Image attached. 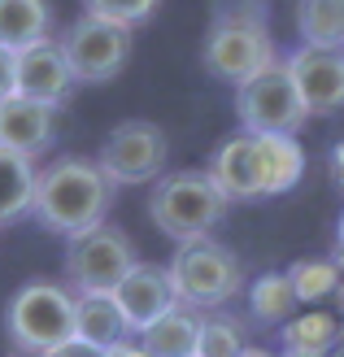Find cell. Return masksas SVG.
<instances>
[{
	"label": "cell",
	"mask_w": 344,
	"mask_h": 357,
	"mask_svg": "<svg viewBox=\"0 0 344 357\" xmlns=\"http://www.w3.org/2000/svg\"><path fill=\"white\" fill-rule=\"evenodd\" d=\"M227 192L214 183L209 170H174L161 174L153 192H149V218L166 240L174 244H192L205 240L214 227L227 218Z\"/></svg>",
	"instance_id": "2"
},
{
	"label": "cell",
	"mask_w": 344,
	"mask_h": 357,
	"mask_svg": "<svg viewBox=\"0 0 344 357\" xmlns=\"http://www.w3.org/2000/svg\"><path fill=\"white\" fill-rule=\"evenodd\" d=\"M166 157H170V139L157 122L126 118L105 135L96 166L114 188H140V183H157L161 170H166Z\"/></svg>",
	"instance_id": "8"
},
{
	"label": "cell",
	"mask_w": 344,
	"mask_h": 357,
	"mask_svg": "<svg viewBox=\"0 0 344 357\" xmlns=\"http://www.w3.org/2000/svg\"><path fill=\"white\" fill-rule=\"evenodd\" d=\"M35 183H40V170H35L31 157L0 149V227H9L17 218H31Z\"/></svg>",
	"instance_id": "18"
},
{
	"label": "cell",
	"mask_w": 344,
	"mask_h": 357,
	"mask_svg": "<svg viewBox=\"0 0 344 357\" xmlns=\"http://www.w3.org/2000/svg\"><path fill=\"white\" fill-rule=\"evenodd\" d=\"M135 244L122 227L100 222L66 240V279L75 292H114L135 266Z\"/></svg>",
	"instance_id": "6"
},
{
	"label": "cell",
	"mask_w": 344,
	"mask_h": 357,
	"mask_svg": "<svg viewBox=\"0 0 344 357\" xmlns=\"http://www.w3.org/2000/svg\"><path fill=\"white\" fill-rule=\"evenodd\" d=\"M244 344V331L235 318L227 314H201V344H196V357H240Z\"/></svg>",
	"instance_id": "24"
},
{
	"label": "cell",
	"mask_w": 344,
	"mask_h": 357,
	"mask_svg": "<svg viewBox=\"0 0 344 357\" xmlns=\"http://www.w3.org/2000/svg\"><path fill=\"white\" fill-rule=\"evenodd\" d=\"M283 357H305V353H283ZM327 357H331V353H327Z\"/></svg>",
	"instance_id": "33"
},
{
	"label": "cell",
	"mask_w": 344,
	"mask_h": 357,
	"mask_svg": "<svg viewBox=\"0 0 344 357\" xmlns=\"http://www.w3.org/2000/svg\"><path fill=\"white\" fill-rule=\"evenodd\" d=\"M114 301H118L126 327H131L135 335H140L144 327H153L166 310L179 305L174 283H170V271H166V266H149V261H135V266H131V275H126L118 288H114Z\"/></svg>",
	"instance_id": "13"
},
{
	"label": "cell",
	"mask_w": 344,
	"mask_h": 357,
	"mask_svg": "<svg viewBox=\"0 0 344 357\" xmlns=\"http://www.w3.org/2000/svg\"><path fill=\"white\" fill-rule=\"evenodd\" d=\"M214 183L227 192V201H266V166H262V139L240 131L218 144L209 157Z\"/></svg>",
	"instance_id": "12"
},
{
	"label": "cell",
	"mask_w": 344,
	"mask_h": 357,
	"mask_svg": "<svg viewBox=\"0 0 344 357\" xmlns=\"http://www.w3.org/2000/svg\"><path fill=\"white\" fill-rule=\"evenodd\" d=\"M279 61L275 35H270L262 5H235L214 17V26L205 35V70L223 83H248L253 75H262Z\"/></svg>",
	"instance_id": "3"
},
{
	"label": "cell",
	"mask_w": 344,
	"mask_h": 357,
	"mask_svg": "<svg viewBox=\"0 0 344 357\" xmlns=\"http://www.w3.org/2000/svg\"><path fill=\"white\" fill-rule=\"evenodd\" d=\"M114 205V183L96 166V157H52L35 183L31 218L52 236H79L87 227H100Z\"/></svg>",
	"instance_id": "1"
},
{
	"label": "cell",
	"mask_w": 344,
	"mask_h": 357,
	"mask_svg": "<svg viewBox=\"0 0 344 357\" xmlns=\"http://www.w3.org/2000/svg\"><path fill=\"white\" fill-rule=\"evenodd\" d=\"M75 70H70L61 44L52 40H40V44H27L17 48V96L27 100H40V105H52V109H61L75 92Z\"/></svg>",
	"instance_id": "10"
},
{
	"label": "cell",
	"mask_w": 344,
	"mask_h": 357,
	"mask_svg": "<svg viewBox=\"0 0 344 357\" xmlns=\"http://www.w3.org/2000/svg\"><path fill=\"white\" fill-rule=\"evenodd\" d=\"M287 75H292L297 92L305 100V109L314 114H340L344 109V52L331 48H297L292 57L283 61Z\"/></svg>",
	"instance_id": "11"
},
{
	"label": "cell",
	"mask_w": 344,
	"mask_h": 357,
	"mask_svg": "<svg viewBox=\"0 0 344 357\" xmlns=\"http://www.w3.org/2000/svg\"><path fill=\"white\" fill-rule=\"evenodd\" d=\"M61 52L79 83H110L131 61V26L105 22V17L83 13L61 31Z\"/></svg>",
	"instance_id": "9"
},
{
	"label": "cell",
	"mask_w": 344,
	"mask_h": 357,
	"mask_svg": "<svg viewBox=\"0 0 344 357\" xmlns=\"http://www.w3.org/2000/svg\"><path fill=\"white\" fill-rule=\"evenodd\" d=\"M5 331L22 357H40L75 335V292L52 279L22 283L5 305Z\"/></svg>",
	"instance_id": "4"
},
{
	"label": "cell",
	"mask_w": 344,
	"mask_h": 357,
	"mask_svg": "<svg viewBox=\"0 0 344 357\" xmlns=\"http://www.w3.org/2000/svg\"><path fill=\"white\" fill-rule=\"evenodd\" d=\"M57 144V109L27 96L0 100V149L22 153V157H44Z\"/></svg>",
	"instance_id": "14"
},
{
	"label": "cell",
	"mask_w": 344,
	"mask_h": 357,
	"mask_svg": "<svg viewBox=\"0 0 344 357\" xmlns=\"http://www.w3.org/2000/svg\"><path fill=\"white\" fill-rule=\"evenodd\" d=\"M75 335L96 349H110L131 335L114 292H75Z\"/></svg>",
	"instance_id": "15"
},
{
	"label": "cell",
	"mask_w": 344,
	"mask_h": 357,
	"mask_svg": "<svg viewBox=\"0 0 344 357\" xmlns=\"http://www.w3.org/2000/svg\"><path fill=\"white\" fill-rule=\"evenodd\" d=\"M327 170H331V183H336V192L344 196V139H340V144H331V157H327Z\"/></svg>",
	"instance_id": "28"
},
{
	"label": "cell",
	"mask_w": 344,
	"mask_h": 357,
	"mask_svg": "<svg viewBox=\"0 0 344 357\" xmlns=\"http://www.w3.org/2000/svg\"><path fill=\"white\" fill-rule=\"evenodd\" d=\"M9 357H22V353H9Z\"/></svg>",
	"instance_id": "34"
},
{
	"label": "cell",
	"mask_w": 344,
	"mask_h": 357,
	"mask_svg": "<svg viewBox=\"0 0 344 357\" xmlns=\"http://www.w3.org/2000/svg\"><path fill=\"white\" fill-rule=\"evenodd\" d=\"M52 9L48 0H0V44L5 48H27L48 40Z\"/></svg>",
	"instance_id": "20"
},
{
	"label": "cell",
	"mask_w": 344,
	"mask_h": 357,
	"mask_svg": "<svg viewBox=\"0 0 344 357\" xmlns=\"http://www.w3.org/2000/svg\"><path fill=\"white\" fill-rule=\"evenodd\" d=\"M40 357H105V349L79 340V335H70V340H61L57 349H48V353H40Z\"/></svg>",
	"instance_id": "27"
},
{
	"label": "cell",
	"mask_w": 344,
	"mask_h": 357,
	"mask_svg": "<svg viewBox=\"0 0 344 357\" xmlns=\"http://www.w3.org/2000/svg\"><path fill=\"white\" fill-rule=\"evenodd\" d=\"M240 357H275V353H266V349H244Z\"/></svg>",
	"instance_id": "31"
},
{
	"label": "cell",
	"mask_w": 344,
	"mask_h": 357,
	"mask_svg": "<svg viewBox=\"0 0 344 357\" xmlns=\"http://www.w3.org/2000/svg\"><path fill=\"white\" fill-rule=\"evenodd\" d=\"M297 35L305 48L344 52V0H297Z\"/></svg>",
	"instance_id": "19"
},
{
	"label": "cell",
	"mask_w": 344,
	"mask_h": 357,
	"mask_svg": "<svg viewBox=\"0 0 344 357\" xmlns=\"http://www.w3.org/2000/svg\"><path fill=\"white\" fill-rule=\"evenodd\" d=\"M140 344L149 349V357H196V344H201V314L188 310V305L166 310L153 327L140 331Z\"/></svg>",
	"instance_id": "17"
},
{
	"label": "cell",
	"mask_w": 344,
	"mask_h": 357,
	"mask_svg": "<svg viewBox=\"0 0 344 357\" xmlns=\"http://www.w3.org/2000/svg\"><path fill=\"white\" fill-rule=\"evenodd\" d=\"M157 9H161V0H83V13L118 22V26H131V31L144 26Z\"/></svg>",
	"instance_id": "25"
},
{
	"label": "cell",
	"mask_w": 344,
	"mask_h": 357,
	"mask_svg": "<svg viewBox=\"0 0 344 357\" xmlns=\"http://www.w3.org/2000/svg\"><path fill=\"white\" fill-rule=\"evenodd\" d=\"M336 257L344 261V213H340V222H336Z\"/></svg>",
	"instance_id": "30"
},
{
	"label": "cell",
	"mask_w": 344,
	"mask_h": 357,
	"mask_svg": "<svg viewBox=\"0 0 344 357\" xmlns=\"http://www.w3.org/2000/svg\"><path fill=\"white\" fill-rule=\"evenodd\" d=\"M297 310H301V301H297V288L287 279V271H270V275H257L248 283V314L257 323L283 327Z\"/></svg>",
	"instance_id": "21"
},
{
	"label": "cell",
	"mask_w": 344,
	"mask_h": 357,
	"mask_svg": "<svg viewBox=\"0 0 344 357\" xmlns=\"http://www.w3.org/2000/svg\"><path fill=\"white\" fill-rule=\"evenodd\" d=\"M17 96V52L0 44V100Z\"/></svg>",
	"instance_id": "26"
},
{
	"label": "cell",
	"mask_w": 344,
	"mask_h": 357,
	"mask_svg": "<svg viewBox=\"0 0 344 357\" xmlns=\"http://www.w3.org/2000/svg\"><path fill=\"white\" fill-rule=\"evenodd\" d=\"M105 357H149V349L135 344V340H118V344L105 349Z\"/></svg>",
	"instance_id": "29"
},
{
	"label": "cell",
	"mask_w": 344,
	"mask_h": 357,
	"mask_svg": "<svg viewBox=\"0 0 344 357\" xmlns=\"http://www.w3.org/2000/svg\"><path fill=\"white\" fill-rule=\"evenodd\" d=\"M279 340H283V353L327 357V353L344 340V323H340L336 314H327V310L310 305V310L292 314V318H287V323L279 327Z\"/></svg>",
	"instance_id": "16"
},
{
	"label": "cell",
	"mask_w": 344,
	"mask_h": 357,
	"mask_svg": "<svg viewBox=\"0 0 344 357\" xmlns=\"http://www.w3.org/2000/svg\"><path fill=\"white\" fill-rule=\"evenodd\" d=\"M235 118L253 135H297L310 122V109H305L287 66L275 61L270 70H262V75H253L248 83L235 87Z\"/></svg>",
	"instance_id": "7"
},
{
	"label": "cell",
	"mask_w": 344,
	"mask_h": 357,
	"mask_svg": "<svg viewBox=\"0 0 344 357\" xmlns=\"http://www.w3.org/2000/svg\"><path fill=\"white\" fill-rule=\"evenodd\" d=\"M170 283H174V296L179 305H188L196 314H209V310H223L231 296L244 292V261L231 253L227 244L218 240H192V244H179L174 248V261L166 266Z\"/></svg>",
	"instance_id": "5"
},
{
	"label": "cell",
	"mask_w": 344,
	"mask_h": 357,
	"mask_svg": "<svg viewBox=\"0 0 344 357\" xmlns=\"http://www.w3.org/2000/svg\"><path fill=\"white\" fill-rule=\"evenodd\" d=\"M262 139V166H266V196H283L305 174V149L297 135H257Z\"/></svg>",
	"instance_id": "22"
},
{
	"label": "cell",
	"mask_w": 344,
	"mask_h": 357,
	"mask_svg": "<svg viewBox=\"0 0 344 357\" xmlns=\"http://www.w3.org/2000/svg\"><path fill=\"white\" fill-rule=\"evenodd\" d=\"M331 357H344V340H340V344H336V349H331Z\"/></svg>",
	"instance_id": "32"
},
{
	"label": "cell",
	"mask_w": 344,
	"mask_h": 357,
	"mask_svg": "<svg viewBox=\"0 0 344 357\" xmlns=\"http://www.w3.org/2000/svg\"><path fill=\"white\" fill-rule=\"evenodd\" d=\"M287 279H292L301 305H322L344 283V261L340 257H305L297 266H287Z\"/></svg>",
	"instance_id": "23"
}]
</instances>
